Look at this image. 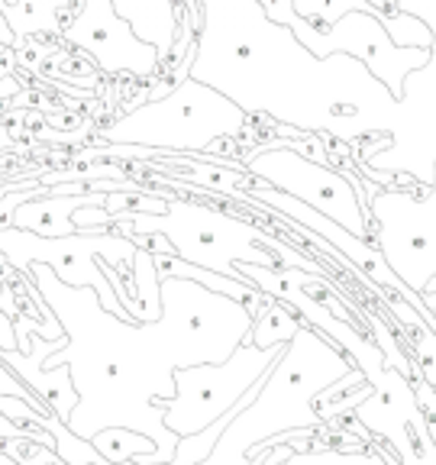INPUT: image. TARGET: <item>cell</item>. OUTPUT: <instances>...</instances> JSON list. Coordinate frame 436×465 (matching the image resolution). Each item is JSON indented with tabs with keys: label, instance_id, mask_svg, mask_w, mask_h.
<instances>
[{
	"label": "cell",
	"instance_id": "1",
	"mask_svg": "<svg viewBox=\"0 0 436 465\" xmlns=\"http://www.w3.org/2000/svg\"><path fill=\"white\" fill-rule=\"evenodd\" d=\"M29 278L68 336V346L45 359L43 371L68 365L78 391L130 356L124 369L110 375L101 388L84 394L74 407L68 430L87 443L110 427L143 433V423L133 407V365H136L133 359H143L149 375L165 388L172 401L178 394L174 371L226 362L249 340L255 323V317L240 301L213 294L197 282L165 278L162 317L155 323H133L104 311L94 288H72L43 262L29 265Z\"/></svg>",
	"mask_w": 436,
	"mask_h": 465
},
{
	"label": "cell",
	"instance_id": "8",
	"mask_svg": "<svg viewBox=\"0 0 436 465\" xmlns=\"http://www.w3.org/2000/svg\"><path fill=\"white\" fill-rule=\"evenodd\" d=\"M378 4L385 0H294V14L301 20L313 23L317 29H327L340 23L346 14H369L385 26L388 39L398 49H433L436 33L414 14H388Z\"/></svg>",
	"mask_w": 436,
	"mask_h": 465
},
{
	"label": "cell",
	"instance_id": "9",
	"mask_svg": "<svg viewBox=\"0 0 436 465\" xmlns=\"http://www.w3.org/2000/svg\"><path fill=\"white\" fill-rule=\"evenodd\" d=\"M33 352L23 356V352H0V359L10 365L14 371H20L23 385L33 388L36 394H43V401L52 407V414L62 423L72 420L74 407H78V391H74L72 369L68 365H58V369L43 371V362L49 356H55L58 349H65V340H43V336H33Z\"/></svg>",
	"mask_w": 436,
	"mask_h": 465
},
{
	"label": "cell",
	"instance_id": "16",
	"mask_svg": "<svg viewBox=\"0 0 436 465\" xmlns=\"http://www.w3.org/2000/svg\"><path fill=\"white\" fill-rule=\"evenodd\" d=\"M304 327V320L291 311L288 304L272 298V307L262 313L253 323V333H249L246 342H253L255 349H272V346H284L298 336V330Z\"/></svg>",
	"mask_w": 436,
	"mask_h": 465
},
{
	"label": "cell",
	"instance_id": "5",
	"mask_svg": "<svg viewBox=\"0 0 436 465\" xmlns=\"http://www.w3.org/2000/svg\"><path fill=\"white\" fill-rule=\"evenodd\" d=\"M284 346L272 349H255L253 342H243L226 362L220 365H191V369L174 371V394L172 401L155 398L153 407L162 411L165 427L172 430L178 440L184 436H197L207 427L226 417L233 407L240 404L249 394V388H255L262 378L269 375L278 362H282Z\"/></svg>",
	"mask_w": 436,
	"mask_h": 465
},
{
	"label": "cell",
	"instance_id": "17",
	"mask_svg": "<svg viewBox=\"0 0 436 465\" xmlns=\"http://www.w3.org/2000/svg\"><path fill=\"white\" fill-rule=\"evenodd\" d=\"M0 352H20V340H16V323L10 320L7 311H0Z\"/></svg>",
	"mask_w": 436,
	"mask_h": 465
},
{
	"label": "cell",
	"instance_id": "11",
	"mask_svg": "<svg viewBox=\"0 0 436 465\" xmlns=\"http://www.w3.org/2000/svg\"><path fill=\"white\" fill-rule=\"evenodd\" d=\"M116 14L133 26L143 43L159 52V62L165 65L174 49V33H178V7L174 0H114ZM159 65V68H162Z\"/></svg>",
	"mask_w": 436,
	"mask_h": 465
},
{
	"label": "cell",
	"instance_id": "7",
	"mask_svg": "<svg viewBox=\"0 0 436 465\" xmlns=\"http://www.w3.org/2000/svg\"><path fill=\"white\" fill-rule=\"evenodd\" d=\"M62 39L84 52L110 78H153L162 65L159 52L133 33L130 23L116 14L114 0H81V10L62 26Z\"/></svg>",
	"mask_w": 436,
	"mask_h": 465
},
{
	"label": "cell",
	"instance_id": "10",
	"mask_svg": "<svg viewBox=\"0 0 436 465\" xmlns=\"http://www.w3.org/2000/svg\"><path fill=\"white\" fill-rule=\"evenodd\" d=\"M107 203V194H68V197H39V201H26L20 203L14 213H10V226L14 230H26L36 232V236H45V240H65V236H74V211L81 207H104Z\"/></svg>",
	"mask_w": 436,
	"mask_h": 465
},
{
	"label": "cell",
	"instance_id": "2",
	"mask_svg": "<svg viewBox=\"0 0 436 465\" xmlns=\"http://www.w3.org/2000/svg\"><path fill=\"white\" fill-rule=\"evenodd\" d=\"M349 371L352 362L342 356L340 346L313 327H301L284 349L282 362L259 385L249 388L240 401V414L220 433L213 452L201 465H262L249 459V452L272 436L288 430H330V423L320 420L313 401Z\"/></svg>",
	"mask_w": 436,
	"mask_h": 465
},
{
	"label": "cell",
	"instance_id": "6",
	"mask_svg": "<svg viewBox=\"0 0 436 465\" xmlns=\"http://www.w3.org/2000/svg\"><path fill=\"white\" fill-rule=\"evenodd\" d=\"M240 162L249 174L262 178L269 188L298 197L317 213L340 223L346 232H352L359 240H369L372 213L362 203V197L356 194L352 178L346 172L317 165V162L304 159L298 153H288V149H265V153L246 149Z\"/></svg>",
	"mask_w": 436,
	"mask_h": 465
},
{
	"label": "cell",
	"instance_id": "3",
	"mask_svg": "<svg viewBox=\"0 0 436 465\" xmlns=\"http://www.w3.org/2000/svg\"><path fill=\"white\" fill-rule=\"evenodd\" d=\"M249 116L230 97L197 78H184L159 101L130 107L97 126L104 145H139L159 155H211L220 139L240 136Z\"/></svg>",
	"mask_w": 436,
	"mask_h": 465
},
{
	"label": "cell",
	"instance_id": "12",
	"mask_svg": "<svg viewBox=\"0 0 436 465\" xmlns=\"http://www.w3.org/2000/svg\"><path fill=\"white\" fill-rule=\"evenodd\" d=\"M65 10L68 0H14V4L0 0V16L14 29L16 45H23L33 36H43V33H62L65 23L58 16Z\"/></svg>",
	"mask_w": 436,
	"mask_h": 465
},
{
	"label": "cell",
	"instance_id": "14",
	"mask_svg": "<svg viewBox=\"0 0 436 465\" xmlns=\"http://www.w3.org/2000/svg\"><path fill=\"white\" fill-rule=\"evenodd\" d=\"M91 446H94L104 456V462H110V465H124V462L143 465V462H153L155 452H159L155 440L136 433V430H124V427L101 430V433L91 440Z\"/></svg>",
	"mask_w": 436,
	"mask_h": 465
},
{
	"label": "cell",
	"instance_id": "13",
	"mask_svg": "<svg viewBox=\"0 0 436 465\" xmlns=\"http://www.w3.org/2000/svg\"><path fill=\"white\" fill-rule=\"evenodd\" d=\"M133 323H155L162 317V278L155 272V259L149 249H136L133 259V301H130Z\"/></svg>",
	"mask_w": 436,
	"mask_h": 465
},
{
	"label": "cell",
	"instance_id": "4",
	"mask_svg": "<svg viewBox=\"0 0 436 465\" xmlns=\"http://www.w3.org/2000/svg\"><path fill=\"white\" fill-rule=\"evenodd\" d=\"M265 16L275 26L291 29V36L298 39L313 58H333V55H352L359 65L372 72V78L385 87L394 101H404V84L411 72H421L430 65L433 49H398L388 39L385 26L369 14H346L340 23L327 29H317L313 23L301 20L294 14V0H255Z\"/></svg>",
	"mask_w": 436,
	"mask_h": 465
},
{
	"label": "cell",
	"instance_id": "15",
	"mask_svg": "<svg viewBox=\"0 0 436 465\" xmlns=\"http://www.w3.org/2000/svg\"><path fill=\"white\" fill-rule=\"evenodd\" d=\"M278 465H401L398 456H388L382 450H365L359 446H320V450L307 452H291L284 462Z\"/></svg>",
	"mask_w": 436,
	"mask_h": 465
}]
</instances>
